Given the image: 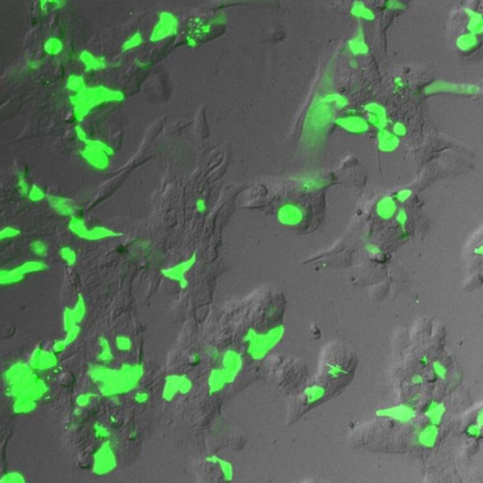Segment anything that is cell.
<instances>
[{
	"label": "cell",
	"mask_w": 483,
	"mask_h": 483,
	"mask_svg": "<svg viewBox=\"0 0 483 483\" xmlns=\"http://www.w3.org/2000/svg\"><path fill=\"white\" fill-rule=\"evenodd\" d=\"M125 100L122 91L110 89L105 86L87 87L82 92L70 97L74 115L78 122L83 121L90 112L106 102H121Z\"/></svg>",
	"instance_id": "obj_1"
},
{
	"label": "cell",
	"mask_w": 483,
	"mask_h": 483,
	"mask_svg": "<svg viewBox=\"0 0 483 483\" xmlns=\"http://www.w3.org/2000/svg\"><path fill=\"white\" fill-rule=\"evenodd\" d=\"M285 332L286 328L282 324L271 327L265 332H258L249 327L242 337V342L246 343V353L253 361L263 360L283 339Z\"/></svg>",
	"instance_id": "obj_2"
},
{
	"label": "cell",
	"mask_w": 483,
	"mask_h": 483,
	"mask_svg": "<svg viewBox=\"0 0 483 483\" xmlns=\"http://www.w3.org/2000/svg\"><path fill=\"white\" fill-rule=\"evenodd\" d=\"M81 157L94 168L105 170L110 165L109 156L114 155V149L100 140H87L85 146L80 151Z\"/></svg>",
	"instance_id": "obj_3"
},
{
	"label": "cell",
	"mask_w": 483,
	"mask_h": 483,
	"mask_svg": "<svg viewBox=\"0 0 483 483\" xmlns=\"http://www.w3.org/2000/svg\"><path fill=\"white\" fill-rule=\"evenodd\" d=\"M179 32V20L177 16L170 12H161L159 15L149 40L153 43L162 41L171 36H176Z\"/></svg>",
	"instance_id": "obj_4"
},
{
	"label": "cell",
	"mask_w": 483,
	"mask_h": 483,
	"mask_svg": "<svg viewBox=\"0 0 483 483\" xmlns=\"http://www.w3.org/2000/svg\"><path fill=\"white\" fill-rule=\"evenodd\" d=\"M69 228L76 235H78L81 239H87V240H99L106 237H112V236L114 237L119 235L118 233H115L114 231H112L111 229H108L106 227H94L90 229L86 227L85 223L82 219L75 216L72 217L70 220Z\"/></svg>",
	"instance_id": "obj_5"
},
{
	"label": "cell",
	"mask_w": 483,
	"mask_h": 483,
	"mask_svg": "<svg viewBox=\"0 0 483 483\" xmlns=\"http://www.w3.org/2000/svg\"><path fill=\"white\" fill-rule=\"evenodd\" d=\"M305 219V210L296 203H286L277 212L278 222L284 227H298Z\"/></svg>",
	"instance_id": "obj_6"
},
{
	"label": "cell",
	"mask_w": 483,
	"mask_h": 483,
	"mask_svg": "<svg viewBox=\"0 0 483 483\" xmlns=\"http://www.w3.org/2000/svg\"><path fill=\"white\" fill-rule=\"evenodd\" d=\"M47 265L42 261H32L10 271H1V284H12L20 282L24 276L30 272L43 271Z\"/></svg>",
	"instance_id": "obj_7"
},
{
	"label": "cell",
	"mask_w": 483,
	"mask_h": 483,
	"mask_svg": "<svg viewBox=\"0 0 483 483\" xmlns=\"http://www.w3.org/2000/svg\"><path fill=\"white\" fill-rule=\"evenodd\" d=\"M222 369L227 374L230 383H232L242 369L243 360L240 352L235 349H228L221 357Z\"/></svg>",
	"instance_id": "obj_8"
},
{
	"label": "cell",
	"mask_w": 483,
	"mask_h": 483,
	"mask_svg": "<svg viewBox=\"0 0 483 483\" xmlns=\"http://www.w3.org/2000/svg\"><path fill=\"white\" fill-rule=\"evenodd\" d=\"M334 123L343 130L353 134H362L369 130V124L367 120L359 115L338 117L334 120Z\"/></svg>",
	"instance_id": "obj_9"
},
{
	"label": "cell",
	"mask_w": 483,
	"mask_h": 483,
	"mask_svg": "<svg viewBox=\"0 0 483 483\" xmlns=\"http://www.w3.org/2000/svg\"><path fill=\"white\" fill-rule=\"evenodd\" d=\"M364 110L367 113V122L369 125L379 128V130L385 129L388 119L386 110L382 105L376 102H371L364 106Z\"/></svg>",
	"instance_id": "obj_10"
},
{
	"label": "cell",
	"mask_w": 483,
	"mask_h": 483,
	"mask_svg": "<svg viewBox=\"0 0 483 483\" xmlns=\"http://www.w3.org/2000/svg\"><path fill=\"white\" fill-rule=\"evenodd\" d=\"M197 262V254H193V256L191 257L189 260L185 261L183 262L178 264L177 266H174V267H171L169 269L167 270L162 271L163 275L167 278H169L171 280H174V281H177L178 282H180L181 286L182 288H185L188 283H187V281L185 279V275L188 271L190 270L194 264L196 263Z\"/></svg>",
	"instance_id": "obj_11"
},
{
	"label": "cell",
	"mask_w": 483,
	"mask_h": 483,
	"mask_svg": "<svg viewBox=\"0 0 483 483\" xmlns=\"http://www.w3.org/2000/svg\"><path fill=\"white\" fill-rule=\"evenodd\" d=\"M46 199H47L49 205L51 206V208L56 213L62 215V216L74 217L75 213H77V211H78L77 204L71 199L61 198V197L49 196V195H46Z\"/></svg>",
	"instance_id": "obj_12"
},
{
	"label": "cell",
	"mask_w": 483,
	"mask_h": 483,
	"mask_svg": "<svg viewBox=\"0 0 483 483\" xmlns=\"http://www.w3.org/2000/svg\"><path fill=\"white\" fill-rule=\"evenodd\" d=\"M478 87L463 84H453L446 82H434L431 85L427 86L425 90L426 94H433L437 92H453L458 94H476L478 92Z\"/></svg>",
	"instance_id": "obj_13"
},
{
	"label": "cell",
	"mask_w": 483,
	"mask_h": 483,
	"mask_svg": "<svg viewBox=\"0 0 483 483\" xmlns=\"http://www.w3.org/2000/svg\"><path fill=\"white\" fill-rule=\"evenodd\" d=\"M85 305H84V300L80 299H79L78 305L73 309V310H66L64 313V324H65V329H71L74 327H78V323L80 322V320L84 317L85 314Z\"/></svg>",
	"instance_id": "obj_14"
},
{
	"label": "cell",
	"mask_w": 483,
	"mask_h": 483,
	"mask_svg": "<svg viewBox=\"0 0 483 483\" xmlns=\"http://www.w3.org/2000/svg\"><path fill=\"white\" fill-rule=\"evenodd\" d=\"M398 145H399V138L393 132L387 129L379 130L378 146L381 151L386 153L393 152L398 148Z\"/></svg>",
	"instance_id": "obj_15"
},
{
	"label": "cell",
	"mask_w": 483,
	"mask_h": 483,
	"mask_svg": "<svg viewBox=\"0 0 483 483\" xmlns=\"http://www.w3.org/2000/svg\"><path fill=\"white\" fill-rule=\"evenodd\" d=\"M397 210L396 200L391 197H384L376 205V213L383 220L391 219L397 213Z\"/></svg>",
	"instance_id": "obj_16"
},
{
	"label": "cell",
	"mask_w": 483,
	"mask_h": 483,
	"mask_svg": "<svg viewBox=\"0 0 483 483\" xmlns=\"http://www.w3.org/2000/svg\"><path fill=\"white\" fill-rule=\"evenodd\" d=\"M347 46H348L349 51L354 56L365 55L369 52V46L365 42L364 33H363V30L362 28L358 29L355 36L348 41Z\"/></svg>",
	"instance_id": "obj_17"
},
{
	"label": "cell",
	"mask_w": 483,
	"mask_h": 483,
	"mask_svg": "<svg viewBox=\"0 0 483 483\" xmlns=\"http://www.w3.org/2000/svg\"><path fill=\"white\" fill-rule=\"evenodd\" d=\"M31 362H32V365H34V367L38 368V369H46V368H50L52 367L53 365H55V363L57 362V360H56V357L54 355V353H50L48 351H44V350H36L33 355L31 357Z\"/></svg>",
	"instance_id": "obj_18"
},
{
	"label": "cell",
	"mask_w": 483,
	"mask_h": 483,
	"mask_svg": "<svg viewBox=\"0 0 483 483\" xmlns=\"http://www.w3.org/2000/svg\"><path fill=\"white\" fill-rule=\"evenodd\" d=\"M80 60L85 66L86 71L101 70L106 68V59L104 57H96L91 52L83 50L80 54Z\"/></svg>",
	"instance_id": "obj_19"
},
{
	"label": "cell",
	"mask_w": 483,
	"mask_h": 483,
	"mask_svg": "<svg viewBox=\"0 0 483 483\" xmlns=\"http://www.w3.org/2000/svg\"><path fill=\"white\" fill-rule=\"evenodd\" d=\"M230 383V381L222 368L212 370L209 378V384L212 392H217L224 388L226 384Z\"/></svg>",
	"instance_id": "obj_20"
},
{
	"label": "cell",
	"mask_w": 483,
	"mask_h": 483,
	"mask_svg": "<svg viewBox=\"0 0 483 483\" xmlns=\"http://www.w3.org/2000/svg\"><path fill=\"white\" fill-rule=\"evenodd\" d=\"M350 14L356 18H361L367 21L375 19L374 12L362 1H356L352 4Z\"/></svg>",
	"instance_id": "obj_21"
},
{
	"label": "cell",
	"mask_w": 483,
	"mask_h": 483,
	"mask_svg": "<svg viewBox=\"0 0 483 483\" xmlns=\"http://www.w3.org/2000/svg\"><path fill=\"white\" fill-rule=\"evenodd\" d=\"M465 12L469 17L468 26H467L469 33H472L474 35L482 34L483 32V15L471 10H465Z\"/></svg>",
	"instance_id": "obj_22"
},
{
	"label": "cell",
	"mask_w": 483,
	"mask_h": 483,
	"mask_svg": "<svg viewBox=\"0 0 483 483\" xmlns=\"http://www.w3.org/2000/svg\"><path fill=\"white\" fill-rule=\"evenodd\" d=\"M381 413L384 414V416L385 415L391 416V417H394V418L401 420V421H407V420L409 421L413 416L414 412L411 408H409L407 406H400V407H397V408L381 411Z\"/></svg>",
	"instance_id": "obj_23"
},
{
	"label": "cell",
	"mask_w": 483,
	"mask_h": 483,
	"mask_svg": "<svg viewBox=\"0 0 483 483\" xmlns=\"http://www.w3.org/2000/svg\"><path fill=\"white\" fill-rule=\"evenodd\" d=\"M437 436H438L437 427L434 425H431V426H426V428L420 433L419 441L425 446L430 447L436 443Z\"/></svg>",
	"instance_id": "obj_24"
},
{
	"label": "cell",
	"mask_w": 483,
	"mask_h": 483,
	"mask_svg": "<svg viewBox=\"0 0 483 483\" xmlns=\"http://www.w3.org/2000/svg\"><path fill=\"white\" fill-rule=\"evenodd\" d=\"M326 388L321 385H312L305 389L304 394L307 398L308 403H313L318 401L319 399L324 398L326 395Z\"/></svg>",
	"instance_id": "obj_25"
},
{
	"label": "cell",
	"mask_w": 483,
	"mask_h": 483,
	"mask_svg": "<svg viewBox=\"0 0 483 483\" xmlns=\"http://www.w3.org/2000/svg\"><path fill=\"white\" fill-rule=\"evenodd\" d=\"M66 88L68 90H70L73 93H75V95L79 94L87 88L85 84V80L82 76L71 75L67 79Z\"/></svg>",
	"instance_id": "obj_26"
},
{
	"label": "cell",
	"mask_w": 483,
	"mask_h": 483,
	"mask_svg": "<svg viewBox=\"0 0 483 483\" xmlns=\"http://www.w3.org/2000/svg\"><path fill=\"white\" fill-rule=\"evenodd\" d=\"M444 413V408L443 405L438 403H432L426 412V415L431 421L432 425H437L439 424L443 416Z\"/></svg>",
	"instance_id": "obj_27"
},
{
	"label": "cell",
	"mask_w": 483,
	"mask_h": 483,
	"mask_svg": "<svg viewBox=\"0 0 483 483\" xmlns=\"http://www.w3.org/2000/svg\"><path fill=\"white\" fill-rule=\"evenodd\" d=\"M457 46L463 50V51H467V50H470L471 48H473L474 46L477 45L478 43V38L476 35L472 34V33H466V34H463L461 35L458 39H457Z\"/></svg>",
	"instance_id": "obj_28"
},
{
	"label": "cell",
	"mask_w": 483,
	"mask_h": 483,
	"mask_svg": "<svg viewBox=\"0 0 483 483\" xmlns=\"http://www.w3.org/2000/svg\"><path fill=\"white\" fill-rule=\"evenodd\" d=\"M43 49L48 55H58L62 51L63 43L57 37H51L45 41Z\"/></svg>",
	"instance_id": "obj_29"
},
{
	"label": "cell",
	"mask_w": 483,
	"mask_h": 483,
	"mask_svg": "<svg viewBox=\"0 0 483 483\" xmlns=\"http://www.w3.org/2000/svg\"><path fill=\"white\" fill-rule=\"evenodd\" d=\"M322 100L325 101V102H327L328 104H330V105L334 104L338 109L344 108L348 104V100H347L346 98L342 97V96L339 95V94H335V93L328 94L327 96H325L324 98H322Z\"/></svg>",
	"instance_id": "obj_30"
},
{
	"label": "cell",
	"mask_w": 483,
	"mask_h": 483,
	"mask_svg": "<svg viewBox=\"0 0 483 483\" xmlns=\"http://www.w3.org/2000/svg\"><path fill=\"white\" fill-rule=\"evenodd\" d=\"M142 42H143V39H142V34L139 31H137L122 44V51L126 52V51L131 50L135 47H138L142 44Z\"/></svg>",
	"instance_id": "obj_31"
},
{
	"label": "cell",
	"mask_w": 483,
	"mask_h": 483,
	"mask_svg": "<svg viewBox=\"0 0 483 483\" xmlns=\"http://www.w3.org/2000/svg\"><path fill=\"white\" fill-rule=\"evenodd\" d=\"M325 186V183H324V181L320 180V179H311V180H306L305 181H302V184H301V187L304 191L306 192H310V191H315V190H319L321 189L322 187Z\"/></svg>",
	"instance_id": "obj_32"
},
{
	"label": "cell",
	"mask_w": 483,
	"mask_h": 483,
	"mask_svg": "<svg viewBox=\"0 0 483 483\" xmlns=\"http://www.w3.org/2000/svg\"><path fill=\"white\" fill-rule=\"evenodd\" d=\"M100 345H101V353L100 358L101 361L105 362H109L113 360V354L109 345V342L105 338H100Z\"/></svg>",
	"instance_id": "obj_33"
},
{
	"label": "cell",
	"mask_w": 483,
	"mask_h": 483,
	"mask_svg": "<svg viewBox=\"0 0 483 483\" xmlns=\"http://www.w3.org/2000/svg\"><path fill=\"white\" fill-rule=\"evenodd\" d=\"M30 249L34 254L40 257L46 256L48 252V246L42 241L33 242L30 244Z\"/></svg>",
	"instance_id": "obj_34"
},
{
	"label": "cell",
	"mask_w": 483,
	"mask_h": 483,
	"mask_svg": "<svg viewBox=\"0 0 483 483\" xmlns=\"http://www.w3.org/2000/svg\"><path fill=\"white\" fill-rule=\"evenodd\" d=\"M60 256L61 257L62 260H64V262H67V264H69V265H73L77 260V255H76L75 251L67 246L62 247L60 250Z\"/></svg>",
	"instance_id": "obj_35"
},
{
	"label": "cell",
	"mask_w": 483,
	"mask_h": 483,
	"mask_svg": "<svg viewBox=\"0 0 483 483\" xmlns=\"http://www.w3.org/2000/svg\"><path fill=\"white\" fill-rule=\"evenodd\" d=\"M327 375L333 379H338L344 374H347V372L339 364L335 363H327Z\"/></svg>",
	"instance_id": "obj_36"
},
{
	"label": "cell",
	"mask_w": 483,
	"mask_h": 483,
	"mask_svg": "<svg viewBox=\"0 0 483 483\" xmlns=\"http://www.w3.org/2000/svg\"><path fill=\"white\" fill-rule=\"evenodd\" d=\"M29 199L31 201L36 202V201H40L42 199H46V195L39 186L32 184L30 187V191H29Z\"/></svg>",
	"instance_id": "obj_37"
},
{
	"label": "cell",
	"mask_w": 483,
	"mask_h": 483,
	"mask_svg": "<svg viewBox=\"0 0 483 483\" xmlns=\"http://www.w3.org/2000/svg\"><path fill=\"white\" fill-rule=\"evenodd\" d=\"M17 187L19 188V192L22 196H25V197H29V191H30V187H29V183L28 181H26L25 179V176L23 174H20L19 177H18V183H17Z\"/></svg>",
	"instance_id": "obj_38"
},
{
	"label": "cell",
	"mask_w": 483,
	"mask_h": 483,
	"mask_svg": "<svg viewBox=\"0 0 483 483\" xmlns=\"http://www.w3.org/2000/svg\"><path fill=\"white\" fill-rule=\"evenodd\" d=\"M116 344H117V347L120 350L127 351V350H130L131 345H132V342H131L130 339L128 337H126V336H118L117 339H116Z\"/></svg>",
	"instance_id": "obj_39"
},
{
	"label": "cell",
	"mask_w": 483,
	"mask_h": 483,
	"mask_svg": "<svg viewBox=\"0 0 483 483\" xmlns=\"http://www.w3.org/2000/svg\"><path fill=\"white\" fill-rule=\"evenodd\" d=\"M19 233H20V231L15 227H5L1 230V239L3 240L6 238H12V237L17 236Z\"/></svg>",
	"instance_id": "obj_40"
},
{
	"label": "cell",
	"mask_w": 483,
	"mask_h": 483,
	"mask_svg": "<svg viewBox=\"0 0 483 483\" xmlns=\"http://www.w3.org/2000/svg\"><path fill=\"white\" fill-rule=\"evenodd\" d=\"M366 252L369 254V255H372V256H379L382 254V249L381 247L376 244V243H373V242H368L365 244L364 246Z\"/></svg>",
	"instance_id": "obj_41"
},
{
	"label": "cell",
	"mask_w": 483,
	"mask_h": 483,
	"mask_svg": "<svg viewBox=\"0 0 483 483\" xmlns=\"http://www.w3.org/2000/svg\"><path fill=\"white\" fill-rule=\"evenodd\" d=\"M407 132V129H406V127L404 126L403 123L401 122H397L394 127H393V133L398 136V137H402L406 134Z\"/></svg>",
	"instance_id": "obj_42"
},
{
	"label": "cell",
	"mask_w": 483,
	"mask_h": 483,
	"mask_svg": "<svg viewBox=\"0 0 483 483\" xmlns=\"http://www.w3.org/2000/svg\"><path fill=\"white\" fill-rule=\"evenodd\" d=\"M411 196H412V191L411 190H409V189H403V190L398 192V194L396 195V199L398 200L399 202H405L407 199H410Z\"/></svg>",
	"instance_id": "obj_43"
},
{
	"label": "cell",
	"mask_w": 483,
	"mask_h": 483,
	"mask_svg": "<svg viewBox=\"0 0 483 483\" xmlns=\"http://www.w3.org/2000/svg\"><path fill=\"white\" fill-rule=\"evenodd\" d=\"M396 219H397V221H398V223L399 225H400V226L404 227V226H405V224H406V222H407V219H408V217H407V213H406V212H405L404 210H400V211L397 213Z\"/></svg>",
	"instance_id": "obj_44"
},
{
	"label": "cell",
	"mask_w": 483,
	"mask_h": 483,
	"mask_svg": "<svg viewBox=\"0 0 483 483\" xmlns=\"http://www.w3.org/2000/svg\"><path fill=\"white\" fill-rule=\"evenodd\" d=\"M75 131H76V134H77V137L79 138V140H80L81 142H84L88 140L87 139V134H86L85 130L81 128L80 125H78V126L75 127Z\"/></svg>",
	"instance_id": "obj_45"
},
{
	"label": "cell",
	"mask_w": 483,
	"mask_h": 483,
	"mask_svg": "<svg viewBox=\"0 0 483 483\" xmlns=\"http://www.w3.org/2000/svg\"><path fill=\"white\" fill-rule=\"evenodd\" d=\"M196 207H197V210L199 213H205L207 211V203H206L205 199H198L196 202Z\"/></svg>",
	"instance_id": "obj_46"
},
{
	"label": "cell",
	"mask_w": 483,
	"mask_h": 483,
	"mask_svg": "<svg viewBox=\"0 0 483 483\" xmlns=\"http://www.w3.org/2000/svg\"><path fill=\"white\" fill-rule=\"evenodd\" d=\"M386 6L388 9H392V10H399L405 7L401 2L398 1H389L386 3Z\"/></svg>",
	"instance_id": "obj_47"
},
{
	"label": "cell",
	"mask_w": 483,
	"mask_h": 483,
	"mask_svg": "<svg viewBox=\"0 0 483 483\" xmlns=\"http://www.w3.org/2000/svg\"><path fill=\"white\" fill-rule=\"evenodd\" d=\"M210 356H211L213 359H215V360H217V359H219L220 357H222V355L220 354V352H219V351H218L215 347H211V349H210Z\"/></svg>",
	"instance_id": "obj_48"
},
{
	"label": "cell",
	"mask_w": 483,
	"mask_h": 483,
	"mask_svg": "<svg viewBox=\"0 0 483 483\" xmlns=\"http://www.w3.org/2000/svg\"><path fill=\"white\" fill-rule=\"evenodd\" d=\"M435 368L437 369V373H438L437 375H439L440 377H443V376H444L445 371H444V369H443V366H441V365H439V366H435Z\"/></svg>",
	"instance_id": "obj_49"
},
{
	"label": "cell",
	"mask_w": 483,
	"mask_h": 483,
	"mask_svg": "<svg viewBox=\"0 0 483 483\" xmlns=\"http://www.w3.org/2000/svg\"><path fill=\"white\" fill-rule=\"evenodd\" d=\"M350 66H351L352 68H357V66H358V62L356 61L355 60H352L350 61Z\"/></svg>",
	"instance_id": "obj_50"
},
{
	"label": "cell",
	"mask_w": 483,
	"mask_h": 483,
	"mask_svg": "<svg viewBox=\"0 0 483 483\" xmlns=\"http://www.w3.org/2000/svg\"><path fill=\"white\" fill-rule=\"evenodd\" d=\"M479 422L481 423V425H483V413H482V414L480 415V417H479Z\"/></svg>",
	"instance_id": "obj_51"
}]
</instances>
